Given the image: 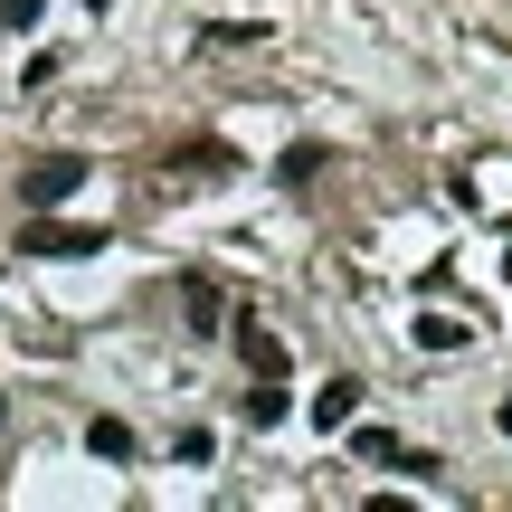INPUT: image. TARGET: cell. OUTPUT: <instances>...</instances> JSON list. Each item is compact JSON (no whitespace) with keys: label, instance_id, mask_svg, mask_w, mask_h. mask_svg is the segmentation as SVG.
<instances>
[{"label":"cell","instance_id":"cell-12","mask_svg":"<svg viewBox=\"0 0 512 512\" xmlns=\"http://www.w3.org/2000/svg\"><path fill=\"white\" fill-rule=\"evenodd\" d=\"M503 275H512V247H503Z\"/></svg>","mask_w":512,"mask_h":512},{"label":"cell","instance_id":"cell-3","mask_svg":"<svg viewBox=\"0 0 512 512\" xmlns=\"http://www.w3.org/2000/svg\"><path fill=\"white\" fill-rule=\"evenodd\" d=\"M238 361L256 370V380H285V342H275L266 323H238Z\"/></svg>","mask_w":512,"mask_h":512},{"label":"cell","instance_id":"cell-1","mask_svg":"<svg viewBox=\"0 0 512 512\" xmlns=\"http://www.w3.org/2000/svg\"><path fill=\"white\" fill-rule=\"evenodd\" d=\"M86 181H95L86 152H38V162L19 171V200H29V209H57V200H76Z\"/></svg>","mask_w":512,"mask_h":512},{"label":"cell","instance_id":"cell-11","mask_svg":"<svg viewBox=\"0 0 512 512\" xmlns=\"http://www.w3.org/2000/svg\"><path fill=\"white\" fill-rule=\"evenodd\" d=\"M38 10L48 0H0V29H38Z\"/></svg>","mask_w":512,"mask_h":512},{"label":"cell","instance_id":"cell-10","mask_svg":"<svg viewBox=\"0 0 512 512\" xmlns=\"http://www.w3.org/2000/svg\"><path fill=\"white\" fill-rule=\"evenodd\" d=\"M418 342H427V351H465V323H446V313H427V323H418Z\"/></svg>","mask_w":512,"mask_h":512},{"label":"cell","instance_id":"cell-4","mask_svg":"<svg viewBox=\"0 0 512 512\" xmlns=\"http://www.w3.org/2000/svg\"><path fill=\"white\" fill-rule=\"evenodd\" d=\"M361 418V380H323V399H313V427H351Z\"/></svg>","mask_w":512,"mask_h":512},{"label":"cell","instance_id":"cell-13","mask_svg":"<svg viewBox=\"0 0 512 512\" xmlns=\"http://www.w3.org/2000/svg\"><path fill=\"white\" fill-rule=\"evenodd\" d=\"M86 10H105V0H86Z\"/></svg>","mask_w":512,"mask_h":512},{"label":"cell","instance_id":"cell-7","mask_svg":"<svg viewBox=\"0 0 512 512\" xmlns=\"http://www.w3.org/2000/svg\"><path fill=\"white\" fill-rule=\"evenodd\" d=\"M86 446H95L105 465H124V456H133V427H124V418H95V427H86Z\"/></svg>","mask_w":512,"mask_h":512},{"label":"cell","instance_id":"cell-6","mask_svg":"<svg viewBox=\"0 0 512 512\" xmlns=\"http://www.w3.org/2000/svg\"><path fill=\"white\" fill-rule=\"evenodd\" d=\"M171 171H181V181H200V171H238V152H228V143H190V152H171Z\"/></svg>","mask_w":512,"mask_h":512},{"label":"cell","instance_id":"cell-5","mask_svg":"<svg viewBox=\"0 0 512 512\" xmlns=\"http://www.w3.org/2000/svg\"><path fill=\"white\" fill-rule=\"evenodd\" d=\"M181 304H190V332H219V313H228V294L209 285V275H190V285H181Z\"/></svg>","mask_w":512,"mask_h":512},{"label":"cell","instance_id":"cell-9","mask_svg":"<svg viewBox=\"0 0 512 512\" xmlns=\"http://www.w3.org/2000/svg\"><path fill=\"white\" fill-rule=\"evenodd\" d=\"M247 418H256V427L285 418V380H256V389H247Z\"/></svg>","mask_w":512,"mask_h":512},{"label":"cell","instance_id":"cell-2","mask_svg":"<svg viewBox=\"0 0 512 512\" xmlns=\"http://www.w3.org/2000/svg\"><path fill=\"white\" fill-rule=\"evenodd\" d=\"M19 247H29V256H95V247H105V228H76V219H29V228H19Z\"/></svg>","mask_w":512,"mask_h":512},{"label":"cell","instance_id":"cell-8","mask_svg":"<svg viewBox=\"0 0 512 512\" xmlns=\"http://www.w3.org/2000/svg\"><path fill=\"white\" fill-rule=\"evenodd\" d=\"M313 171H323V143H294V152H285V162H275V181H285V190H294V181H313Z\"/></svg>","mask_w":512,"mask_h":512}]
</instances>
